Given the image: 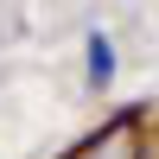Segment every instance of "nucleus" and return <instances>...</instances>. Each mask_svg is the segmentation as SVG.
<instances>
[{
    "instance_id": "nucleus-3",
    "label": "nucleus",
    "mask_w": 159,
    "mask_h": 159,
    "mask_svg": "<svg viewBox=\"0 0 159 159\" xmlns=\"http://www.w3.org/2000/svg\"><path fill=\"white\" fill-rule=\"evenodd\" d=\"M134 159H153V147H134Z\"/></svg>"
},
{
    "instance_id": "nucleus-1",
    "label": "nucleus",
    "mask_w": 159,
    "mask_h": 159,
    "mask_svg": "<svg viewBox=\"0 0 159 159\" xmlns=\"http://www.w3.org/2000/svg\"><path fill=\"white\" fill-rule=\"evenodd\" d=\"M134 121H140V108H121V115H115V121L102 127V134L89 140L83 153H70V159H134V147H127V140H121V134H127V127H134Z\"/></svg>"
},
{
    "instance_id": "nucleus-2",
    "label": "nucleus",
    "mask_w": 159,
    "mask_h": 159,
    "mask_svg": "<svg viewBox=\"0 0 159 159\" xmlns=\"http://www.w3.org/2000/svg\"><path fill=\"white\" fill-rule=\"evenodd\" d=\"M108 83H115V45H108L102 32H89V89L102 96Z\"/></svg>"
}]
</instances>
